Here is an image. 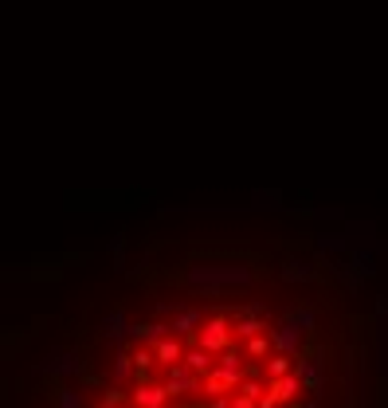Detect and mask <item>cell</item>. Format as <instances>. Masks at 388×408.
<instances>
[{
  "mask_svg": "<svg viewBox=\"0 0 388 408\" xmlns=\"http://www.w3.org/2000/svg\"><path fill=\"white\" fill-rule=\"evenodd\" d=\"M294 373L302 377V385H306V388H318L322 365H318V358H306V361H299V365H294Z\"/></svg>",
  "mask_w": 388,
  "mask_h": 408,
  "instance_id": "9c48e42d",
  "label": "cell"
},
{
  "mask_svg": "<svg viewBox=\"0 0 388 408\" xmlns=\"http://www.w3.org/2000/svg\"><path fill=\"white\" fill-rule=\"evenodd\" d=\"M302 388H306V385H302V377H299V373H287V377L271 381V385H267V393H271L275 400H279V405H290V400H299V397H302Z\"/></svg>",
  "mask_w": 388,
  "mask_h": 408,
  "instance_id": "3957f363",
  "label": "cell"
},
{
  "mask_svg": "<svg viewBox=\"0 0 388 408\" xmlns=\"http://www.w3.org/2000/svg\"><path fill=\"white\" fill-rule=\"evenodd\" d=\"M153 353H157V365H180L185 361V346H180L177 338H161L157 346H153Z\"/></svg>",
  "mask_w": 388,
  "mask_h": 408,
  "instance_id": "5b68a950",
  "label": "cell"
},
{
  "mask_svg": "<svg viewBox=\"0 0 388 408\" xmlns=\"http://www.w3.org/2000/svg\"><path fill=\"white\" fill-rule=\"evenodd\" d=\"M231 342H236V330H228V318H208L204 326L196 330V346L212 349V353H228Z\"/></svg>",
  "mask_w": 388,
  "mask_h": 408,
  "instance_id": "6da1fadb",
  "label": "cell"
},
{
  "mask_svg": "<svg viewBox=\"0 0 388 408\" xmlns=\"http://www.w3.org/2000/svg\"><path fill=\"white\" fill-rule=\"evenodd\" d=\"M129 405L134 408H169V393H165V385H157V381H138Z\"/></svg>",
  "mask_w": 388,
  "mask_h": 408,
  "instance_id": "7a4b0ae2",
  "label": "cell"
},
{
  "mask_svg": "<svg viewBox=\"0 0 388 408\" xmlns=\"http://www.w3.org/2000/svg\"><path fill=\"white\" fill-rule=\"evenodd\" d=\"M180 365H189L192 373H200V377H208L212 369H216V353H212V349H204V346H196V342H192V346L185 349V361H180Z\"/></svg>",
  "mask_w": 388,
  "mask_h": 408,
  "instance_id": "277c9868",
  "label": "cell"
},
{
  "mask_svg": "<svg viewBox=\"0 0 388 408\" xmlns=\"http://www.w3.org/2000/svg\"><path fill=\"white\" fill-rule=\"evenodd\" d=\"M271 342H275V353H299V346H302V338H299V330L294 326H279V330H271Z\"/></svg>",
  "mask_w": 388,
  "mask_h": 408,
  "instance_id": "8992f818",
  "label": "cell"
},
{
  "mask_svg": "<svg viewBox=\"0 0 388 408\" xmlns=\"http://www.w3.org/2000/svg\"><path fill=\"white\" fill-rule=\"evenodd\" d=\"M287 373H294V358H290V353H271L267 365H263V377L279 381V377H287Z\"/></svg>",
  "mask_w": 388,
  "mask_h": 408,
  "instance_id": "52a82bcc",
  "label": "cell"
},
{
  "mask_svg": "<svg viewBox=\"0 0 388 408\" xmlns=\"http://www.w3.org/2000/svg\"><path fill=\"white\" fill-rule=\"evenodd\" d=\"M243 353H247L251 361H263L275 353V342H271V330L267 334H255V338H247V346H243Z\"/></svg>",
  "mask_w": 388,
  "mask_h": 408,
  "instance_id": "ba28073f",
  "label": "cell"
}]
</instances>
